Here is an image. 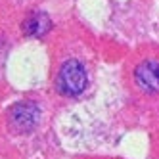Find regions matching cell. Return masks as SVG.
<instances>
[{"label": "cell", "instance_id": "cell-1", "mask_svg": "<svg viewBox=\"0 0 159 159\" xmlns=\"http://www.w3.org/2000/svg\"><path fill=\"white\" fill-rule=\"evenodd\" d=\"M88 84V75L81 61L77 60H67L61 67L58 79H56V86L63 96H79Z\"/></svg>", "mask_w": 159, "mask_h": 159}, {"label": "cell", "instance_id": "cell-3", "mask_svg": "<svg viewBox=\"0 0 159 159\" xmlns=\"http://www.w3.org/2000/svg\"><path fill=\"white\" fill-rule=\"evenodd\" d=\"M134 79L144 92H159V61H142L134 71Z\"/></svg>", "mask_w": 159, "mask_h": 159}, {"label": "cell", "instance_id": "cell-2", "mask_svg": "<svg viewBox=\"0 0 159 159\" xmlns=\"http://www.w3.org/2000/svg\"><path fill=\"white\" fill-rule=\"evenodd\" d=\"M40 111L33 102H19L10 109V123L17 132H29L39 123Z\"/></svg>", "mask_w": 159, "mask_h": 159}, {"label": "cell", "instance_id": "cell-4", "mask_svg": "<svg viewBox=\"0 0 159 159\" xmlns=\"http://www.w3.org/2000/svg\"><path fill=\"white\" fill-rule=\"evenodd\" d=\"M21 29L29 37H44L52 29V21L44 12H33L23 19Z\"/></svg>", "mask_w": 159, "mask_h": 159}]
</instances>
